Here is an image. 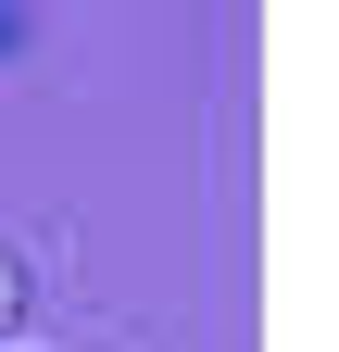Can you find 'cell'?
Returning a JSON list of instances; mask_svg holds the SVG:
<instances>
[{
  "label": "cell",
  "mask_w": 339,
  "mask_h": 352,
  "mask_svg": "<svg viewBox=\"0 0 339 352\" xmlns=\"http://www.w3.org/2000/svg\"><path fill=\"white\" fill-rule=\"evenodd\" d=\"M25 302H38V277H25V252H0V340L25 327Z\"/></svg>",
  "instance_id": "cell-1"
}]
</instances>
